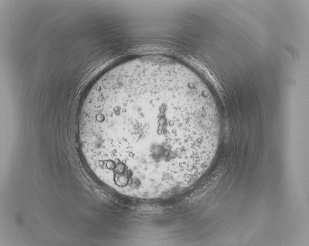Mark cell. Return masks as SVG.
<instances>
[{"mask_svg": "<svg viewBox=\"0 0 309 246\" xmlns=\"http://www.w3.org/2000/svg\"><path fill=\"white\" fill-rule=\"evenodd\" d=\"M79 128L85 158L99 178L123 195L157 198L205 172L221 122L210 91L190 68L164 56H143L95 82Z\"/></svg>", "mask_w": 309, "mask_h": 246, "instance_id": "1", "label": "cell"}]
</instances>
